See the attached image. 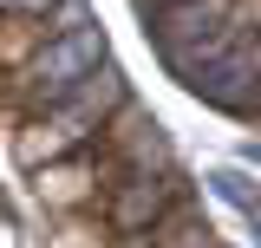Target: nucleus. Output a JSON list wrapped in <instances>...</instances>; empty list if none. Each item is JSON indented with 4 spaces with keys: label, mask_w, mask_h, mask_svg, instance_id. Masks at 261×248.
<instances>
[{
    "label": "nucleus",
    "mask_w": 261,
    "mask_h": 248,
    "mask_svg": "<svg viewBox=\"0 0 261 248\" xmlns=\"http://www.w3.org/2000/svg\"><path fill=\"white\" fill-rule=\"evenodd\" d=\"M228 7L235 0H176L157 13V53L176 79H190L196 65H209L216 53L235 46V27H228Z\"/></svg>",
    "instance_id": "nucleus-1"
},
{
    "label": "nucleus",
    "mask_w": 261,
    "mask_h": 248,
    "mask_svg": "<svg viewBox=\"0 0 261 248\" xmlns=\"http://www.w3.org/2000/svg\"><path fill=\"white\" fill-rule=\"evenodd\" d=\"M98 59H105V33L85 20V27L59 33V39H53L39 59H33V92L46 98V105H59V98L72 92V85H79V79H85Z\"/></svg>",
    "instance_id": "nucleus-2"
},
{
    "label": "nucleus",
    "mask_w": 261,
    "mask_h": 248,
    "mask_svg": "<svg viewBox=\"0 0 261 248\" xmlns=\"http://www.w3.org/2000/svg\"><path fill=\"white\" fill-rule=\"evenodd\" d=\"M202 105H222V111H235V118H248L261 105V85H255V59H235V53H216L209 65H196L190 79H183Z\"/></svg>",
    "instance_id": "nucleus-3"
},
{
    "label": "nucleus",
    "mask_w": 261,
    "mask_h": 248,
    "mask_svg": "<svg viewBox=\"0 0 261 248\" xmlns=\"http://www.w3.org/2000/svg\"><path fill=\"white\" fill-rule=\"evenodd\" d=\"M118 105H124V72H118L111 59H98L92 72H85V79L59 98V124L72 131V137H85V131H92V124H105Z\"/></svg>",
    "instance_id": "nucleus-4"
},
{
    "label": "nucleus",
    "mask_w": 261,
    "mask_h": 248,
    "mask_svg": "<svg viewBox=\"0 0 261 248\" xmlns=\"http://www.w3.org/2000/svg\"><path fill=\"white\" fill-rule=\"evenodd\" d=\"M170 196H176V177H130L118 189V203H111V222L137 235V229H157V216L170 209Z\"/></svg>",
    "instance_id": "nucleus-5"
},
{
    "label": "nucleus",
    "mask_w": 261,
    "mask_h": 248,
    "mask_svg": "<svg viewBox=\"0 0 261 248\" xmlns=\"http://www.w3.org/2000/svg\"><path fill=\"white\" fill-rule=\"evenodd\" d=\"M65 144H72V131H65V124H33V131H20V144H13V151H20L27 170H39V163H46V157H59Z\"/></svg>",
    "instance_id": "nucleus-6"
},
{
    "label": "nucleus",
    "mask_w": 261,
    "mask_h": 248,
    "mask_svg": "<svg viewBox=\"0 0 261 248\" xmlns=\"http://www.w3.org/2000/svg\"><path fill=\"white\" fill-rule=\"evenodd\" d=\"M216 189H222V196H228V203H235V209H248V216H255V203H261V196H255V189H248V183H242L235 170H216Z\"/></svg>",
    "instance_id": "nucleus-7"
},
{
    "label": "nucleus",
    "mask_w": 261,
    "mask_h": 248,
    "mask_svg": "<svg viewBox=\"0 0 261 248\" xmlns=\"http://www.w3.org/2000/svg\"><path fill=\"white\" fill-rule=\"evenodd\" d=\"M85 27V0H53V33H72Z\"/></svg>",
    "instance_id": "nucleus-8"
},
{
    "label": "nucleus",
    "mask_w": 261,
    "mask_h": 248,
    "mask_svg": "<svg viewBox=\"0 0 261 248\" xmlns=\"http://www.w3.org/2000/svg\"><path fill=\"white\" fill-rule=\"evenodd\" d=\"M163 248H209V229H176Z\"/></svg>",
    "instance_id": "nucleus-9"
},
{
    "label": "nucleus",
    "mask_w": 261,
    "mask_h": 248,
    "mask_svg": "<svg viewBox=\"0 0 261 248\" xmlns=\"http://www.w3.org/2000/svg\"><path fill=\"white\" fill-rule=\"evenodd\" d=\"M0 7H7V13H46L53 0H0Z\"/></svg>",
    "instance_id": "nucleus-10"
},
{
    "label": "nucleus",
    "mask_w": 261,
    "mask_h": 248,
    "mask_svg": "<svg viewBox=\"0 0 261 248\" xmlns=\"http://www.w3.org/2000/svg\"><path fill=\"white\" fill-rule=\"evenodd\" d=\"M137 7H176V0H137Z\"/></svg>",
    "instance_id": "nucleus-11"
},
{
    "label": "nucleus",
    "mask_w": 261,
    "mask_h": 248,
    "mask_svg": "<svg viewBox=\"0 0 261 248\" xmlns=\"http://www.w3.org/2000/svg\"><path fill=\"white\" fill-rule=\"evenodd\" d=\"M248 163H261V144H248Z\"/></svg>",
    "instance_id": "nucleus-12"
}]
</instances>
